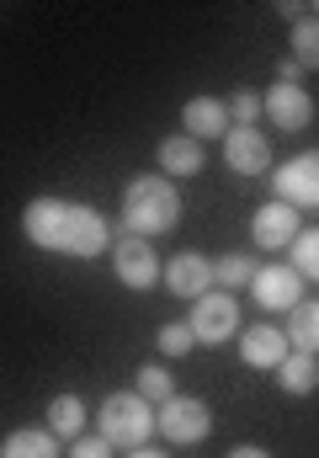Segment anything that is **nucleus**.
I'll return each mask as SVG.
<instances>
[{
    "mask_svg": "<svg viewBox=\"0 0 319 458\" xmlns=\"http://www.w3.org/2000/svg\"><path fill=\"white\" fill-rule=\"evenodd\" d=\"M21 234L38 250L80 256V261L112 250V225H106L91 203H64V198H32L27 214H21Z\"/></svg>",
    "mask_w": 319,
    "mask_h": 458,
    "instance_id": "f257e3e1",
    "label": "nucleus"
},
{
    "mask_svg": "<svg viewBox=\"0 0 319 458\" xmlns=\"http://www.w3.org/2000/svg\"><path fill=\"white\" fill-rule=\"evenodd\" d=\"M176 225H181V192H176V182L160 176V171L133 176L128 192H122V234L149 240V234H171Z\"/></svg>",
    "mask_w": 319,
    "mask_h": 458,
    "instance_id": "f03ea898",
    "label": "nucleus"
},
{
    "mask_svg": "<svg viewBox=\"0 0 319 458\" xmlns=\"http://www.w3.org/2000/svg\"><path fill=\"white\" fill-rule=\"evenodd\" d=\"M97 437H106L112 448H144L155 437V405L144 394H106L102 411H97Z\"/></svg>",
    "mask_w": 319,
    "mask_h": 458,
    "instance_id": "7ed1b4c3",
    "label": "nucleus"
},
{
    "mask_svg": "<svg viewBox=\"0 0 319 458\" xmlns=\"http://www.w3.org/2000/svg\"><path fill=\"white\" fill-rule=\"evenodd\" d=\"M155 432L176 448H192L213 432V411L197 400V394H171L160 411H155Z\"/></svg>",
    "mask_w": 319,
    "mask_h": 458,
    "instance_id": "20e7f679",
    "label": "nucleus"
},
{
    "mask_svg": "<svg viewBox=\"0 0 319 458\" xmlns=\"http://www.w3.org/2000/svg\"><path fill=\"white\" fill-rule=\"evenodd\" d=\"M192 336L203 346H223L239 336V299L234 293H223V288H208L197 304H192Z\"/></svg>",
    "mask_w": 319,
    "mask_h": 458,
    "instance_id": "39448f33",
    "label": "nucleus"
},
{
    "mask_svg": "<svg viewBox=\"0 0 319 458\" xmlns=\"http://www.w3.org/2000/svg\"><path fill=\"white\" fill-rule=\"evenodd\" d=\"M272 198L288 208H319V149H304L272 171Z\"/></svg>",
    "mask_w": 319,
    "mask_h": 458,
    "instance_id": "423d86ee",
    "label": "nucleus"
},
{
    "mask_svg": "<svg viewBox=\"0 0 319 458\" xmlns=\"http://www.w3.org/2000/svg\"><path fill=\"white\" fill-rule=\"evenodd\" d=\"M112 272H117L122 288L149 293V288L160 283V256H155L149 240H139V234H117V240H112Z\"/></svg>",
    "mask_w": 319,
    "mask_h": 458,
    "instance_id": "0eeeda50",
    "label": "nucleus"
},
{
    "mask_svg": "<svg viewBox=\"0 0 319 458\" xmlns=\"http://www.w3.org/2000/svg\"><path fill=\"white\" fill-rule=\"evenodd\" d=\"M223 165L234 176H266L272 171V139L261 128H229L223 133Z\"/></svg>",
    "mask_w": 319,
    "mask_h": 458,
    "instance_id": "6e6552de",
    "label": "nucleus"
},
{
    "mask_svg": "<svg viewBox=\"0 0 319 458\" xmlns=\"http://www.w3.org/2000/svg\"><path fill=\"white\" fill-rule=\"evenodd\" d=\"M250 293L261 310H293V304H304V277L288 261H266V267H256Z\"/></svg>",
    "mask_w": 319,
    "mask_h": 458,
    "instance_id": "1a4fd4ad",
    "label": "nucleus"
},
{
    "mask_svg": "<svg viewBox=\"0 0 319 458\" xmlns=\"http://www.w3.org/2000/svg\"><path fill=\"white\" fill-rule=\"evenodd\" d=\"M261 113L272 117L282 133H304V128L315 123V97H309L304 86H282V81H277V86L261 97Z\"/></svg>",
    "mask_w": 319,
    "mask_h": 458,
    "instance_id": "9d476101",
    "label": "nucleus"
},
{
    "mask_svg": "<svg viewBox=\"0 0 319 458\" xmlns=\"http://www.w3.org/2000/svg\"><path fill=\"white\" fill-rule=\"evenodd\" d=\"M298 208H288V203H261L256 208V219H250V240L261 245V250H288L293 240H298Z\"/></svg>",
    "mask_w": 319,
    "mask_h": 458,
    "instance_id": "9b49d317",
    "label": "nucleus"
},
{
    "mask_svg": "<svg viewBox=\"0 0 319 458\" xmlns=\"http://www.w3.org/2000/svg\"><path fill=\"white\" fill-rule=\"evenodd\" d=\"M165 288L176 293V299H203L213 288V261L203 256V250H181V256H171L165 261Z\"/></svg>",
    "mask_w": 319,
    "mask_h": 458,
    "instance_id": "f8f14e48",
    "label": "nucleus"
},
{
    "mask_svg": "<svg viewBox=\"0 0 319 458\" xmlns=\"http://www.w3.org/2000/svg\"><path fill=\"white\" fill-rule=\"evenodd\" d=\"M229 128H234V123H229V102H218V97H192V102L181 107V133L197 139V144L223 139Z\"/></svg>",
    "mask_w": 319,
    "mask_h": 458,
    "instance_id": "ddd939ff",
    "label": "nucleus"
},
{
    "mask_svg": "<svg viewBox=\"0 0 319 458\" xmlns=\"http://www.w3.org/2000/svg\"><path fill=\"white\" fill-rule=\"evenodd\" d=\"M239 357H245V368L277 373V362L288 357V336H282L277 326H245V331H239Z\"/></svg>",
    "mask_w": 319,
    "mask_h": 458,
    "instance_id": "4468645a",
    "label": "nucleus"
},
{
    "mask_svg": "<svg viewBox=\"0 0 319 458\" xmlns=\"http://www.w3.org/2000/svg\"><path fill=\"white\" fill-rule=\"evenodd\" d=\"M197 171H203V144L197 139H187V133L160 139V176L181 182V176H197Z\"/></svg>",
    "mask_w": 319,
    "mask_h": 458,
    "instance_id": "2eb2a0df",
    "label": "nucleus"
},
{
    "mask_svg": "<svg viewBox=\"0 0 319 458\" xmlns=\"http://www.w3.org/2000/svg\"><path fill=\"white\" fill-rule=\"evenodd\" d=\"M277 384H282V394H293V400L315 394L319 389V357H309V352H288V357L277 362Z\"/></svg>",
    "mask_w": 319,
    "mask_h": 458,
    "instance_id": "dca6fc26",
    "label": "nucleus"
},
{
    "mask_svg": "<svg viewBox=\"0 0 319 458\" xmlns=\"http://www.w3.org/2000/svg\"><path fill=\"white\" fill-rule=\"evenodd\" d=\"M0 458H59V437L48 427H16V432H5Z\"/></svg>",
    "mask_w": 319,
    "mask_h": 458,
    "instance_id": "f3484780",
    "label": "nucleus"
},
{
    "mask_svg": "<svg viewBox=\"0 0 319 458\" xmlns=\"http://www.w3.org/2000/svg\"><path fill=\"white\" fill-rule=\"evenodd\" d=\"M86 421H91V411H86L80 394H54V400H48V432H54V437L75 443V437L86 432Z\"/></svg>",
    "mask_w": 319,
    "mask_h": 458,
    "instance_id": "a211bd4d",
    "label": "nucleus"
},
{
    "mask_svg": "<svg viewBox=\"0 0 319 458\" xmlns=\"http://www.w3.org/2000/svg\"><path fill=\"white\" fill-rule=\"evenodd\" d=\"M288 346L293 352H309V357H319V299H304V304H293L288 310Z\"/></svg>",
    "mask_w": 319,
    "mask_h": 458,
    "instance_id": "6ab92c4d",
    "label": "nucleus"
},
{
    "mask_svg": "<svg viewBox=\"0 0 319 458\" xmlns=\"http://www.w3.org/2000/svg\"><path fill=\"white\" fill-rule=\"evenodd\" d=\"M288 267L304 283H319V229H298V240L288 245Z\"/></svg>",
    "mask_w": 319,
    "mask_h": 458,
    "instance_id": "aec40b11",
    "label": "nucleus"
},
{
    "mask_svg": "<svg viewBox=\"0 0 319 458\" xmlns=\"http://www.w3.org/2000/svg\"><path fill=\"white\" fill-rule=\"evenodd\" d=\"M213 283L229 293V288H245V283H256V261L245 256V250H229V256H218L213 261Z\"/></svg>",
    "mask_w": 319,
    "mask_h": 458,
    "instance_id": "412c9836",
    "label": "nucleus"
},
{
    "mask_svg": "<svg viewBox=\"0 0 319 458\" xmlns=\"http://www.w3.org/2000/svg\"><path fill=\"white\" fill-rule=\"evenodd\" d=\"M133 394H144V400H149V405L160 411V405H165V400L176 394V378H171V373H165L160 362H149V368H139V384H133Z\"/></svg>",
    "mask_w": 319,
    "mask_h": 458,
    "instance_id": "4be33fe9",
    "label": "nucleus"
},
{
    "mask_svg": "<svg viewBox=\"0 0 319 458\" xmlns=\"http://www.w3.org/2000/svg\"><path fill=\"white\" fill-rule=\"evenodd\" d=\"M293 59H298L304 70H319V21L315 16L293 21Z\"/></svg>",
    "mask_w": 319,
    "mask_h": 458,
    "instance_id": "5701e85b",
    "label": "nucleus"
},
{
    "mask_svg": "<svg viewBox=\"0 0 319 458\" xmlns=\"http://www.w3.org/2000/svg\"><path fill=\"white\" fill-rule=\"evenodd\" d=\"M155 342H160V357H187V352L197 346V336H192V326H187V320H171V326H160V331H155Z\"/></svg>",
    "mask_w": 319,
    "mask_h": 458,
    "instance_id": "b1692460",
    "label": "nucleus"
},
{
    "mask_svg": "<svg viewBox=\"0 0 319 458\" xmlns=\"http://www.w3.org/2000/svg\"><path fill=\"white\" fill-rule=\"evenodd\" d=\"M256 117H261V97L256 91H234L229 97V123L234 128H256Z\"/></svg>",
    "mask_w": 319,
    "mask_h": 458,
    "instance_id": "393cba45",
    "label": "nucleus"
},
{
    "mask_svg": "<svg viewBox=\"0 0 319 458\" xmlns=\"http://www.w3.org/2000/svg\"><path fill=\"white\" fill-rule=\"evenodd\" d=\"M117 448L106 443V437H75L70 443V458H112Z\"/></svg>",
    "mask_w": 319,
    "mask_h": 458,
    "instance_id": "a878e982",
    "label": "nucleus"
},
{
    "mask_svg": "<svg viewBox=\"0 0 319 458\" xmlns=\"http://www.w3.org/2000/svg\"><path fill=\"white\" fill-rule=\"evenodd\" d=\"M277 81H282V86H304V64H298V59H282V64H277Z\"/></svg>",
    "mask_w": 319,
    "mask_h": 458,
    "instance_id": "bb28decb",
    "label": "nucleus"
},
{
    "mask_svg": "<svg viewBox=\"0 0 319 458\" xmlns=\"http://www.w3.org/2000/svg\"><path fill=\"white\" fill-rule=\"evenodd\" d=\"M229 458H272L266 448H256V443H239V448H229Z\"/></svg>",
    "mask_w": 319,
    "mask_h": 458,
    "instance_id": "cd10ccee",
    "label": "nucleus"
},
{
    "mask_svg": "<svg viewBox=\"0 0 319 458\" xmlns=\"http://www.w3.org/2000/svg\"><path fill=\"white\" fill-rule=\"evenodd\" d=\"M277 11H282V16H288V21H304V16H309V11H304V5H298V0H282V5H277Z\"/></svg>",
    "mask_w": 319,
    "mask_h": 458,
    "instance_id": "c85d7f7f",
    "label": "nucleus"
},
{
    "mask_svg": "<svg viewBox=\"0 0 319 458\" xmlns=\"http://www.w3.org/2000/svg\"><path fill=\"white\" fill-rule=\"evenodd\" d=\"M128 458H165V454H155V448H133Z\"/></svg>",
    "mask_w": 319,
    "mask_h": 458,
    "instance_id": "c756f323",
    "label": "nucleus"
},
{
    "mask_svg": "<svg viewBox=\"0 0 319 458\" xmlns=\"http://www.w3.org/2000/svg\"><path fill=\"white\" fill-rule=\"evenodd\" d=\"M315 21H319V5H315Z\"/></svg>",
    "mask_w": 319,
    "mask_h": 458,
    "instance_id": "7c9ffc66",
    "label": "nucleus"
}]
</instances>
